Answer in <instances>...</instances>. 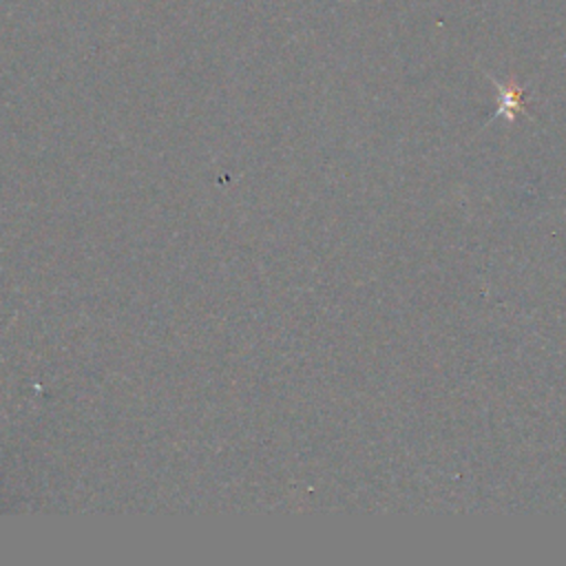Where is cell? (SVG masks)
<instances>
[{"instance_id": "1", "label": "cell", "mask_w": 566, "mask_h": 566, "mask_svg": "<svg viewBox=\"0 0 566 566\" xmlns=\"http://www.w3.org/2000/svg\"><path fill=\"white\" fill-rule=\"evenodd\" d=\"M517 106H520V91L511 86V88H506V91L502 93V97H500V111H497V113H504V111L509 108V117H513L515 111H517Z\"/></svg>"}]
</instances>
